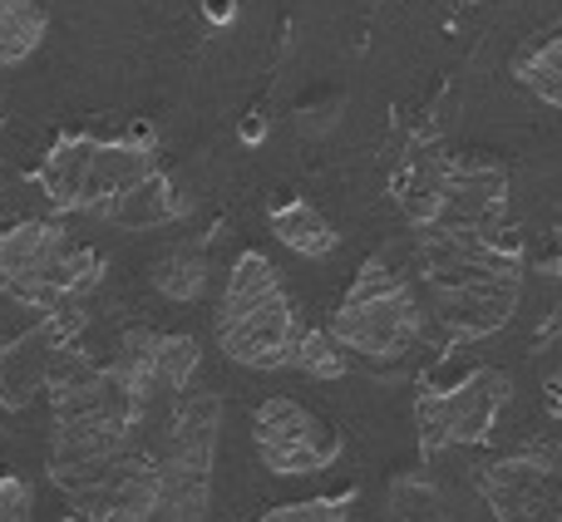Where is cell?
<instances>
[{
    "instance_id": "obj_15",
    "label": "cell",
    "mask_w": 562,
    "mask_h": 522,
    "mask_svg": "<svg viewBox=\"0 0 562 522\" xmlns=\"http://www.w3.org/2000/svg\"><path fill=\"white\" fill-rule=\"evenodd\" d=\"M213 237L217 232H203V237H193V242H178V247H168V252L154 257V266H148V281H154L158 296L178 300V306H188V300L203 296L207 276H213V266H207Z\"/></svg>"
},
{
    "instance_id": "obj_22",
    "label": "cell",
    "mask_w": 562,
    "mask_h": 522,
    "mask_svg": "<svg viewBox=\"0 0 562 522\" xmlns=\"http://www.w3.org/2000/svg\"><path fill=\"white\" fill-rule=\"evenodd\" d=\"M0 522H35V488L20 474H0Z\"/></svg>"
},
{
    "instance_id": "obj_12",
    "label": "cell",
    "mask_w": 562,
    "mask_h": 522,
    "mask_svg": "<svg viewBox=\"0 0 562 522\" xmlns=\"http://www.w3.org/2000/svg\"><path fill=\"white\" fill-rule=\"evenodd\" d=\"M508 375L504 370H469L459 385L449 389H425L415 399L419 415V434H425V454L445 444H488L494 439V424L508 405Z\"/></svg>"
},
{
    "instance_id": "obj_4",
    "label": "cell",
    "mask_w": 562,
    "mask_h": 522,
    "mask_svg": "<svg viewBox=\"0 0 562 522\" xmlns=\"http://www.w3.org/2000/svg\"><path fill=\"white\" fill-rule=\"evenodd\" d=\"M213 336L223 355L243 370H281L296 350V310L281 286V271L272 257L243 252L233 261V276L223 286L213 316Z\"/></svg>"
},
{
    "instance_id": "obj_1",
    "label": "cell",
    "mask_w": 562,
    "mask_h": 522,
    "mask_svg": "<svg viewBox=\"0 0 562 522\" xmlns=\"http://www.w3.org/2000/svg\"><path fill=\"white\" fill-rule=\"evenodd\" d=\"M49 444L45 474L75 513L94 522H154L164 513V474L154 444L128 415L104 365L85 345L59 360L49 379Z\"/></svg>"
},
{
    "instance_id": "obj_23",
    "label": "cell",
    "mask_w": 562,
    "mask_h": 522,
    "mask_svg": "<svg viewBox=\"0 0 562 522\" xmlns=\"http://www.w3.org/2000/svg\"><path fill=\"white\" fill-rule=\"evenodd\" d=\"M543 409H548L553 419H562V365L543 379Z\"/></svg>"
},
{
    "instance_id": "obj_5",
    "label": "cell",
    "mask_w": 562,
    "mask_h": 522,
    "mask_svg": "<svg viewBox=\"0 0 562 522\" xmlns=\"http://www.w3.org/2000/svg\"><path fill=\"white\" fill-rule=\"evenodd\" d=\"M223 399L207 385H188L158 419V474H164V522H203L213 508V464Z\"/></svg>"
},
{
    "instance_id": "obj_7",
    "label": "cell",
    "mask_w": 562,
    "mask_h": 522,
    "mask_svg": "<svg viewBox=\"0 0 562 522\" xmlns=\"http://www.w3.org/2000/svg\"><path fill=\"white\" fill-rule=\"evenodd\" d=\"M326 330L350 355L370 360V365H395L425 336V310H419V296L405 276H395L380 257H366L350 276L340 306L330 310Z\"/></svg>"
},
{
    "instance_id": "obj_2",
    "label": "cell",
    "mask_w": 562,
    "mask_h": 522,
    "mask_svg": "<svg viewBox=\"0 0 562 522\" xmlns=\"http://www.w3.org/2000/svg\"><path fill=\"white\" fill-rule=\"evenodd\" d=\"M419 257L429 310L449 340H484L508 326L524 296V252L514 232H429Z\"/></svg>"
},
{
    "instance_id": "obj_9",
    "label": "cell",
    "mask_w": 562,
    "mask_h": 522,
    "mask_svg": "<svg viewBox=\"0 0 562 522\" xmlns=\"http://www.w3.org/2000/svg\"><path fill=\"white\" fill-rule=\"evenodd\" d=\"M198 365L203 350L193 336L178 330H154V326H128L119 336L114 355H109V379L124 395L128 415L138 419V429L164 419V409L183 395L188 385H198Z\"/></svg>"
},
{
    "instance_id": "obj_16",
    "label": "cell",
    "mask_w": 562,
    "mask_h": 522,
    "mask_svg": "<svg viewBox=\"0 0 562 522\" xmlns=\"http://www.w3.org/2000/svg\"><path fill=\"white\" fill-rule=\"evenodd\" d=\"M267 223H272V237L281 247H291L296 257H330L340 242V232L326 223V213H321L316 203H306V197H291V203H277L272 213H267Z\"/></svg>"
},
{
    "instance_id": "obj_6",
    "label": "cell",
    "mask_w": 562,
    "mask_h": 522,
    "mask_svg": "<svg viewBox=\"0 0 562 522\" xmlns=\"http://www.w3.org/2000/svg\"><path fill=\"white\" fill-rule=\"evenodd\" d=\"M85 310H59L0 281V409L45 395L59 360L79 350Z\"/></svg>"
},
{
    "instance_id": "obj_10",
    "label": "cell",
    "mask_w": 562,
    "mask_h": 522,
    "mask_svg": "<svg viewBox=\"0 0 562 522\" xmlns=\"http://www.w3.org/2000/svg\"><path fill=\"white\" fill-rule=\"evenodd\" d=\"M474 484L498 522H562V439H538L474 468Z\"/></svg>"
},
{
    "instance_id": "obj_21",
    "label": "cell",
    "mask_w": 562,
    "mask_h": 522,
    "mask_svg": "<svg viewBox=\"0 0 562 522\" xmlns=\"http://www.w3.org/2000/svg\"><path fill=\"white\" fill-rule=\"evenodd\" d=\"M350 508H356V493H340V498H301V503L272 508V513H262L257 522H350Z\"/></svg>"
},
{
    "instance_id": "obj_14",
    "label": "cell",
    "mask_w": 562,
    "mask_h": 522,
    "mask_svg": "<svg viewBox=\"0 0 562 522\" xmlns=\"http://www.w3.org/2000/svg\"><path fill=\"white\" fill-rule=\"evenodd\" d=\"M188 197L173 188V178L158 168V173H148L144 183H134L124 197H119L114 207H109V223L114 227H124V232H154V227H168V223H178V217L188 213Z\"/></svg>"
},
{
    "instance_id": "obj_13",
    "label": "cell",
    "mask_w": 562,
    "mask_h": 522,
    "mask_svg": "<svg viewBox=\"0 0 562 522\" xmlns=\"http://www.w3.org/2000/svg\"><path fill=\"white\" fill-rule=\"evenodd\" d=\"M508 207V168L494 154H459L445 163L429 232H498Z\"/></svg>"
},
{
    "instance_id": "obj_8",
    "label": "cell",
    "mask_w": 562,
    "mask_h": 522,
    "mask_svg": "<svg viewBox=\"0 0 562 522\" xmlns=\"http://www.w3.org/2000/svg\"><path fill=\"white\" fill-rule=\"evenodd\" d=\"M104 261L94 247L75 242L49 217L0 227V281L59 310H85V296L99 286Z\"/></svg>"
},
{
    "instance_id": "obj_18",
    "label": "cell",
    "mask_w": 562,
    "mask_h": 522,
    "mask_svg": "<svg viewBox=\"0 0 562 522\" xmlns=\"http://www.w3.org/2000/svg\"><path fill=\"white\" fill-rule=\"evenodd\" d=\"M518 79H524L538 99H548L553 109H562V30L533 39V45L518 55Z\"/></svg>"
},
{
    "instance_id": "obj_19",
    "label": "cell",
    "mask_w": 562,
    "mask_h": 522,
    "mask_svg": "<svg viewBox=\"0 0 562 522\" xmlns=\"http://www.w3.org/2000/svg\"><path fill=\"white\" fill-rule=\"evenodd\" d=\"M390 518L395 522H445V493L425 474H400L390 484Z\"/></svg>"
},
{
    "instance_id": "obj_11",
    "label": "cell",
    "mask_w": 562,
    "mask_h": 522,
    "mask_svg": "<svg viewBox=\"0 0 562 522\" xmlns=\"http://www.w3.org/2000/svg\"><path fill=\"white\" fill-rule=\"evenodd\" d=\"M252 449L267 474L311 478L336 464L340 449H346V434H340V424H330L326 415H316V409L301 405V399L272 395V399H262L252 415Z\"/></svg>"
},
{
    "instance_id": "obj_17",
    "label": "cell",
    "mask_w": 562,
    "mask_h": 522,
    "mask_svg": "<svg viewBox=\"0 0 562 522\" xmlns=\"http://www.w3.org/2000/svg\"><path fill=\"white\" fill-rule=\"evenodd\" d=\"M49 35L45 0H0V69L30 59Z\"/></svg>"
},
{
    "instance_id": "obj_24",
    "label": "cell",
    "mask_w": 562,
    "mask_h": 522,
    "mask_svg": "<svg viewBox=\"0 0 562 522\" xmlns=\"http://www.w3.org/2000/svg\"><path fill=\"white\" fill-rule=\"evenodd\" d=\"M207 15H213V20H233V0H207Z\"/></svg>"
},
{
    "instance_id": "obj_3",
    "label": "cell",
    "mask_w": 562,
    "mask_h": 522,
    "mask_svg": "<svg viewBox=\"0 0 562 522\" xmlns=\"http://www.w3.org/2000/svg\"><path fill=\"white\" fill-rule=\"evenodd\" d=\"M148 173H158V138L154 124L134 118L119 134H99L94 124L59 134L35 168V183L59 213H109Z\"/></svg>"
},
{
    "instance_id": "obj_20",
    "label": "cell",
    "mask_w": 562,
    "mask_h": 522,
    "mask_svg": "<svg viewBox=\"0 0 562 522\" xmlns=\"http://www.w3.org/2000/svg\"><path fill=\"white\" fill-rule=\"evenodd\" d=\"M291 365L311 379H340L346 375V355H340V340L330 330H301L296 350H291Z\"/></svg>"
}]
</instances>
